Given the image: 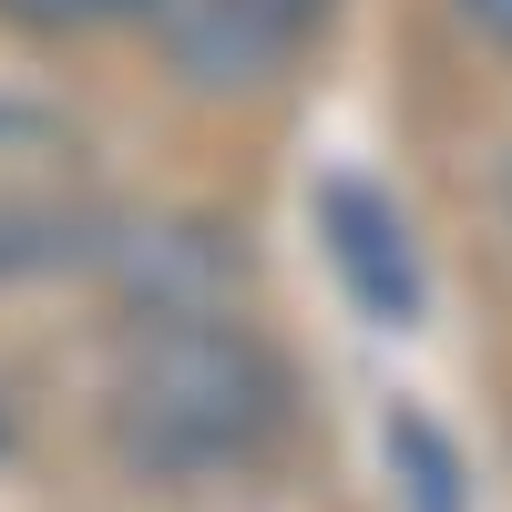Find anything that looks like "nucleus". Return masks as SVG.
<instances>
[{
    "label": "nucleus",
    "mask_w": 512,
    "mask_h": 512,
    "mask_svg": "<svg viewBox=\"0 0 512 512\" xmlns=\"http://www.w3.org/2000/svg\"><path fill=\"white\" fill-rule=\"evenodd\" d=\"M287 420V369L256 349L246 328L205 308H154L123 338L113 369V431L144 472H216L246 461Z\"/></svg>",
    "instance_id": "obj_1"
},
{
    "label": "nucleus",
    "mask_w": 512,
    "mask_h": 512,
    "mask_svg": "<svg viewBox=\"0 0 512 512\" xmlns=\"http://www.w3.org/2000/svg\"><path fill=\"white\" fill-rule=\"evenodd\" d=\"M93 246H103V175L82 123L0 93V287L52 277Z\"/></svg>",
    "instance_id": "obj_2"
},
{
    "label": "nucleus",
    "mask_w": 512,
    "mask_h": 512,
    "mask_svg": "<svg viewBox=\"0 0 512 512\" xmlns=\"http://www.w3.org/2000/svg\"><path fill=\"white\" fill-rule=\"evenodd\" d=\"M144 21L195 93H246V82H277L308 52L328 0H144Z\"/></svg>",
    "instance_id": "obj_3"
},
{
    "label": "nucleus",
    "mask_w": 512,
    "mask_h": 512,
    "mask_svg": "<svg viewBox=\"0 0 512 512\" xmlns=\"http://www.w3.org/2000/svg\"><path fill=\"white\" fill-rule=\"evenodd\" d=\"M318 246H328V267L359 297L369 328H420V256H410L400 205L369 175H328L318 185Z\"/></svg>",
    "instance_id": "obj_4"
},
{
    "label": "nucleus",
    "mask_w": 512,
    "mask_h": 512,
    "mask_svg": "<svg viewBox=\"0 0 512 512\" xmlns=\"http://www.w3.org/2000/svg\"><path fill=\"white\" fill-rule=\"evenodd\" d=\"M390 472H400V512H472L461 492V451L431 410H390Z\"/></svg>",
    "instance_id": "obj_5"
},
{
    "label": "nucleus",
    "mask_w": 512,
    "mask_h": 512,
    "mask_svg": "<svg viewBox=\"0 0 512 512\" xmlns=\"http://www.w3.org/2000/svg\"><path fill=\"white\" fill-rule=\"evenodd\" d=\"M11 21H31V31H93V21H113V11H144V0H0Z\"/></svg>",
    "instance_id": "obj_6"
},
{
    "label": "nucleus",
    "mask_w": 512,
    "mask_h": 512,
    "mask_svg": "<svg viewBox=\"0 0 512 512\" xmlns=\"http://www.w3.org/2000/svg\"><path fill=\"white\" fill-rule=\"evenodd\" d=\"M461 21H472V31H492L502 52H512V0H461Z\"/></svg>",
    "instance_id": "obj_7"
}]
</instances>
